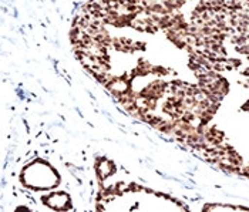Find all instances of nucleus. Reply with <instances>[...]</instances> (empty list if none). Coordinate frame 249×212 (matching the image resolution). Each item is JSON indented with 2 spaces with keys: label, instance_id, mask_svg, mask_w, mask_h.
Segmentation results:
<instances>
[{
  "label": "nucleus",
  "instance_id": "1",
  "mask_svg": "<svg viewBox=\"0 0 249 212\" xmlns=\"http://www.w3.org/2000/svg\"><path fill=\"white\" fill-rule=\"evenodd\" d=\"M43 204L53 208V210H57V211H66L70 208V198L67 196V194L64 193H57V194H49L46 196L41 198Z\"/></svg>",
  "mask_w": 249,
  "mask_h": 212
},
{
  "label": "nucleus",
  "instance_id": "2",
  "mask_svg": "<svg viewBox=\"0 0 249 212\" xmlns=\"http://www.w3.org/2000/svg\"><path fill=\"white\" fill-rule=\"evenodd\" d=\"M96 170L98 179H106L107 177H110L111 174H114L115 165L113 164V161L110 159H98L96 162Z\"/></svg>",
  "mask_w": 249,
  "mask_h": 212
}]
</instances>
